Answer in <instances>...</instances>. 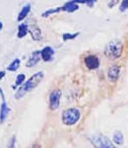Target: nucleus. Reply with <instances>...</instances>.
I'll list each match as a JSON object with an SVG mask.
<instances>
[{"label": "nucleus", "instance_id": "obj_25", "mask_svg": "<svg viewBox=\"0 0 128 148\" xmlns=\"http://www.w3.org/2000/svg\"><path fill=\"white\" fill-rule=\"evenodd\" d=\"M2 29H3V23H2L1 21H0V31H1Z\"/></svg>", "mask_w": 128, "mask_h": 148}, {"label": "nucleus", "instance_id": "obj_11", "mask_svg": "<svg viewBox=\"0 0 128 148\" xmlns=\"http://www.w3.org/2000/svg\"><path fill=\"white\" fill-rule=\"evenodd\" d=\"M42 56H41V51H35L31 53V56L29 57V59L26 62V66L27 67H34V66L37 65L39 63V61L41 60Z\"/></svg>", "mask_w": 128, "mask_h": 148}, {"label": "nucleus", "instance_id": "obj_21", "mask_svg": "<svg viewBox=\"0 0 128 148\" xmlns=\"http://www.w3.org/2000/svg\"><path fill=\"white\" fill-rule=\"evenodd\" d=\"M126 10H128V0H122L119 5V11L125 12Z\"/></svg>", "mask_w": 128, "mask_h": 148}, {"label": "nucleus", "instance_id": "obj_6", "mask_svg": "<svg viewBox=\"0 0 128 148\" xmlns=\"http://www.w3.org/2000/svg\"><path fill=\"white\" fill-rule=\"evenodd\" d=\"M84 63L86 65V67L90 70H96L99 67V58L95 54H89L84 58Z\"/></svg>", "mask_w": 128, "mask_h": 148}, {"label": "nucleus", "instance_id": "obj_9", "mask_svg": "<svg viewBox=\"0 0 128 148\" xmlns=\"http://www.w3.org/2000/svg\"><path fill=\"white\" fill-rule=\"evenodd\" d=\"M29 34L31 35L32 39L35 40V42H39L42 39V30L39 29V27L35 24H32L29 25Z\"/></svg>", "mask_w": 128, "mask_h": 148}, {"label": "nucleus", "instance_id": "obj_4", "mask_svg": "<svg viewBox=\"0 0 128 148\" xmlns=\"http://www.w3.org/2000/svg\"><path fill=\"white\" fill-rule=\"evenodd\" d=\"M90 141L95 148H111V142L108 137L103 134L94 135L90 138Z\"/></svg>", "mask_w": 128, "mask_h": 148}, {"label": "nucleus", "instance_id": "obj_1", "mask_svg": "<svg viewBox=\"0 0 128 148\" xmlns=\"http://www.w3.org/2000/svg\"><path fill=\"white\" fill-rule=\"evenodd\" d=\"M44 74L42 71H39V72L35 73L34 75L31 76L26 82H24L23 85H21L20 87L18 88L17 92H16V94H15L16 99L17 100L21 99V98H23L26 94H28V93H30L31 91H33L35 88H37L39 83L42 82V80L44 79Z\"/></svg>", "mask_w": 128, "mask_h": 148}, {"label": "nucleus", "instance_id": "obj_19", "mask_svg": "<svg viewBox=\"0 0 128 148\" xmlns=\"http://www.w3.org/2000/svg\"><path fill=\"white\" fill-rule=\"evenodd\" d=\"M80 35V33H74V34H71V33H64L62 35V40L64 42H67V40H74L78 36Z\"/></svg>", "mask_w": 128, "mask_h": 148}, {"label": "nucleus", "instance_id": "obj_24", "mask_svg": "<svg viewBox=\"0 0 128 148\" xmlns=\"http://www.w3.org/2000/svg\"><path fill=\"white\" fill-rule=\"evenodd\" d=\"M116 4L117 3V0H112V2H111V3H110V7H112L113 5H112V4Z\"/></svg>", "mask_w": 128, "mask_h": 148}, {"label": "nucleus", "instance_id": "obj_13", "mask_svg": "<svg viewBox=\"0 0 128 148\" xmlns=\"http://www.w3.org/2000/svg\"><path fill=\"white\" fill-rule=\"evenodd\" d=\"M31 9H32L31 4H26L25 6L22 7V9L20 10V12H19V14L17 16L18 22H22V21H24L28 17V15H29V13L31 12Z\"/></svg>", "mask_w": 128, "mask_h": 148}, {"label": "nucleus", "instance_id": "obj_8", "mask_svg": "<svg viewBox=\"0 0 128 148\" xmlns=\"http://www.w3.org/2000/svg\"><path fill=\"white\" fill-rule=\"evenodd\" d=\"M119 75H120V67L117 64H113V65H111L108 68V77L111 82H116L118 78H119Z\"/></svg>", "mask_w": 128, "mask_h": 148}, {"label": "nucleus", "instance_id": "obj_10", "mask_svg": "<svg viewBox=\"0 0 128 148\" xmlns=\"http://www.w3.org/2000/svg\"><path fill=\"white\" fill-rule=\"evenodd\" d=\"M54 53H55V51H54V49L51 47H44L41 51L42 59L44 62H49V61H51L53 59Z\"/></svg>", "mask_w": 128, "mask_h": 148}, {"label": "nucleus", "instance_id": "obj_5", "mask_svg": "<svg viewBox=\"0 0 128 148\" xmlns=\"http://www.w3.org/2000/svg\"><path fill=\"white\" fill-rule=\"evenodd\" d=\"M61 93L60 90H53L50 93L48 98V103H49V109L51 111H55L59 108V105H60V99H61Z\"/></svg>", "mask_w": 128, "mask_h": 148}, {"label": "nucleus", "instance_id": "obj_15", "mask_svg": "<svg viewBox=\"0 0 128 148\" xmlns=\"http://www.w3.org/2000/svg\"><path fill=\"white\" fill-rule=\"evenodd\" d=\"M62 12V9H61V6L59 7H54V8H50V9H47L44 12H42V18H47L49 17L50 15H53V14H57Z\"/></svg>", "mask_w": 128, "mask_h": 148}, {"label": "nucleus", "instance_id": "obj_2", "mask_svg": "<svg viewBox=\"0 0 128 148\" xmlns=\"http://www.w3.org/2000/svg\"><path fill=\"white\" fill-rule=\"evenodd\" d=\"M123 44L120 40L114 39L111 40L105 47V56L111 60L119 58L122 54Z\"/></svg>", "mask_w": 128, "mask_h": 148}, {"label": "nucleus", "instance_id": "obj_26", "mask_svg": "<svg viewBox=\"0 0 128 148\" xmlns=\"http://www.w3.org/2000/svg\"><path fill=\"white\" fill-rule=\"evenodd\" d=\"M111 148H115V147H111Z\"/></svg>", "mask_w": 128, "mask_h": 148}, {"label": "nucleus", "instance_id": "obj_17", "mask_svg": "<svg viewBox=\"0 0 128 148\" xmlns=\"http://www.w3.org/2000/svg\"><path fill=\"white\" fill-rule=\"evenodd\" d=\"M113 142L117 145H121L123 143V134L120 131H115L113 133Z\"/></svg>", "mask_w": 128, "mask_h": 148}, {"label": "nucleus", "instance_id": "obj_3", "mask_svg": "<svg viewBox=\"0 0 128 148\" xmlns=\"http://www.w3.org/2000/svg\"><path fill=\"white\" fill-rule=\"evenodd\" d=\"M80 111L78 109H67L62 113V123L65 125L67 126H71L74 125L78 123V121L80 120Z\"/></svg>", "mask_w": 128, "mask_h": 148}, {"label": "nucleus", "instance_id": "obj_16", "mask_svg": "<svg viewBox=\"0 0 128 148\" xmlns=\"http://www.w3.org/2000/svg\"><path fill=\"white\" fill-rule=\"evenodd\" d=\"M21 65V60L19 58H15L12 62L7 66V70L8 71H17L18 68L20 67Z\"/></svg>", "mask_w": 128, "mask_h": 148}, {"label": "nucleus", "instance_id": "obj_20", "mask_svg": "<svg viewBox=\"0 0 128 148\" xmlns=\"http://www.w3.org/2000/svg\"><path fill=\"white\" fill-rule=\"evenodd\" d=\"M72 1L77 4H86L87 6L92 7L97 2V0H72Z\"/></svg>", "mask_w": 128, "mask_h": 148}, {"label": "nucleus", "instance_id": "obj_7", "mask_svg": "<svg viewBox=\"0 0 128 148\" xmlns=\"http://www.w3.org/2000/svg\"><path fill=\"white\" fill-rule=\"evenodd\" d=\"M0 95H1V99H2V103H1V107H0V123H4L8 116V114L10 113V109L7 106V103L5 100V96H4V93L2 91V89L0 88Z\"/></svg>", "mask_w": 128, "mask_h": 148}, {"label": "nucleus", "instance_id": "obj_18", "mask_svg": "<svg viewBox=\"0 0 128 148\" xmlns=\"http://www.w3.org/2000/svg\"><path fill=\"white\" fill-rule=\"evenodd\" d=\"M25 79H26V75L25 74H19V75L16 77V80H15V84H14L13 88L14 89H16L17 87H20L21 85L24 84V82H25Z\"/></svg>", "mask_w": 128, "mask_h": 148}, {"label": "nucleus", "instance_id": "obj_12", "mask_svg": "<svg viewBox=\"0 0 128 148\" xmlns=\"http://www.w3.org/2000/svg\"><path fill=\"white\" fill-rule=\"evenodd\" d=\"M61 9H62V12H66V13H74L79 9V4L73 2L72 0L64 3L62 6H61Z\"/></svg>", "mask_w": 128, "mask_h": 148}, {"label": "nucleus", "instance_id": "obj_14", "mask_svg": "<svg viewBox=\"0 0 128 148\" xmlns=\"http://www.w3.org/2000/svg\"><path fill=\"white\" fill-rule=\"evenodd\" d=\"M28 34H29V25L26 23H21L18 26V32H17L18 39H23Z\"/></svg>", "mask_w": 128, "mask_h": 148}, {"label": "nucleus", "instance_id": "obj_22", "mask_svg": "<svg viewBox=\"0 0 128 148\" xmlns=\"http://www.w3.org/2000/svg\"><path fill=\"white\" fill-rule=\"evenodd\" d=\"M15 144H16V137L13 136L10 140V143H9L8 148H15Z\"/></svg>", "mask_w": 128, "mask_h": 148}, {"label": "nucleus", "instance_id": "obj_23", "mask_svg": "<svg viewBox=\"0 0 128 148\" xmlns=\"http://www.w3.org/2000/svg\"><path fill=\"white\" fill-rule=\"evenodd\" d=\"M5 76V71H0V80Z\"/></svg>", "mask_w": 128, "mask_h": 148}]
</instances>
